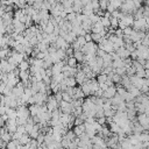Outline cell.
Returning <instances> with one entry per match:
<instances>
[{
    "label": "cell",
    "mask_w": 149,
    "mask_h": 149,
    "mask_svg": "<svg viewBox=\"0 0 149 149\" xmlns=\"http://www.w3.org/2000/svg\"><path fill=\"white\" fill-rule=\"evenodd\" d=\"M64 137L68 140V141H70V142H72L73 140H75V137H76V135H75V133L72 132V131H68L67 132V134L64 135Z\"/></svg>",
    "instance_id": "cell-34"
},
{
    "label": "cell",
    "mask_w": 149,
    "mask_h": 149,
    "mask_svg": "<svg viewBox=\"0 0 149 149\" xmlns=\"http://www.w3.org/2000/svg\"><path fill=\"white\" fill-rule=\"evenodd\" d=\"M62 99H63V101H65V103H71V101H72L71 96H69L67 92H62Z\"/></svg>",
    "instance_id": "cell-36"
},
{
    "label": "cell",
    "mask_w": 149,
    "mask_h": 149,
    "mask_svg": "<svg viewBox=\"0 0 149 149\" xmlns=\"http://www.w3.org/2000/svg\"><path fill=\"white\" fill-rule=\"evenodd\" d=\"M73 57H75V59L77 61V63H78V62H79V63H83L84 54H83L82 51H75V52H73Z\"/></svg>",
    "instance_id": "cell-26"
},
{
    "label": "cell",
    "mask_w": 149,
    "mask_h": 149,
    "mask_svg": "<svg viewBox=\"0 0 149 149\" xmlns=\"http://www.w3.org/2000/svg\"><path fill=\"white\" fill-rule=\"evenodd\" d=\"M146 96H147V97H148V99H149V92H148V93H147Z\"/></svg>",
    "instance_id": "cell-58"
},
{
    "label": "cell",
    "mask_w": 149,
    "mask_h": 149,
    "mask_svg": "<svg viewBox=\"0 0 149 149\" xmlns=\"http://www.w3.org/2000/svg\"><path fill=\"white\" fill-rule=\"evenodd\" d=\"M84 39H85L86 43H88V42H92V36H91V34H86V35L84 36Z\"/></svg>",
    "instance_id": "cell-48"
},
{
    "label": "cell",
    "mask_w": 149,
    "mask_h": 149,
    "mask_svg": "<svg viewBox=\"0 0 149 149\" xmlns=\"http://www.w3.org/2000/svg\"><path fill=\"white\" fill-rule=\"evenodd\" d=\"M67 14H70V13H73V10H72V7H69V8H64L63 10Z\"/></svg>",
    "instance_id": "cell-51"
},
{
    "label": "cell",
    "mask_w": 149,
    "mask_h": 149,
    "mask_svg": "<svg viewBox=\"0 0 149 149\" xmlns=\"http://www.w3.org/2000/svg\"><path fill=\"white\" fill-rule=\"evenodd\" d=\"M84 124V120H82L80 118H75V121H73V125L75 126H80Z\"/></svg>",
    "instance_id": "cell-44"
},
{
    "label": "cell",
    "mask_w": 149,
    "mask_h": 149,
    "mask_svg": "<svg viewBox=\"0 0 149 149\" xmlns=\"http://www.w3.org/2000/svg\"><path fill=\"white\" fill-rule=\"evenodd\" d=\"M33 97L35 98V103H36V105H39V106L44 105V103H47V99H48V95L40 93V92L35 93Z\"/></svg>",
    "instance_id": "cell-7"
},
{
    "label": "cell",
    "mask_w": 149,
    "mask_h": 149,
    "mask_svg": "<svg viewBox=\"0 0 149 149\" xmlns=\"http://www.w3.org/2000/svg\"><path fill=\"white\" fill-rule=\"evenodd\" d=\"M122 67H124V59H121V58H118V59H115V61L112 62V68H113V69L122 68ZM124 68H125V67H124Z\"/></svg>",
    "instance_id": "cell-24"
},
{
    "label": "cell",
    "mask_w": 149,
    "mask_h": 149,
    "mask_svg": "<svg viewBox=\"0 0 149 149\" xmlns=\"http://www.w3.org/2000/svg\"><path fill=\"white\" fill-rule=\"evenodd\" d=\"M63 83H64L68 87H76V85H77V82H76L75 77H68V78H64Z\"/></svg>",
    "instance_id": "cell-17"
},
{
    "label": "cell",
    "mask_w": 149,
    "mask_h": 149,
    "mask_svg": "<svg viewBox=\"0 0 149 149\" xmlns=\"http://www.w3.org/2000/svg\"><path fill=\"white\" fill-rule=\"evenodd\" d=\"M58 110L61 111L62 113H68V114H71V113H72V111H73L75 108H73V106H72V104H71V103L61 101V103H59V107H58Z\"/></svg>",
    "instance_id": "cell-6"
},
{
    "label": "cell",
    "mask_w": 149,
    "mask_h": 149,
    "mask_svg": "<svg viewBox=\"0 0 149 149\" xmlns=\"http://www.w3.org/2000/svg\"><path fill=\"white\" fill-rule=\"evenodd\" d=\"M76 18H77V14H76V13H70V14H68V16H67V21H69V22L71 23V22H73V21L76 20Z\"/></svg>",
    "instance_id": "cell-40"
},
{
    "label": "cell",
    "mask_w": 149,
    "mask_h": 149,
    "mask_svg": "<svg viewBox=\"0 0 149 149\" xmlns=\"http://www.w3.org/2000/svg\"><path fill=\"white\" fill-rule=\"evenodd\" d=\"M108 5L112 6V7L115 8V10H119V8L121 7V5H122V1H118V0H112V1L108 3Z\"/></svg>",
    "instance_id": "cell-30"
},
{
    "label": "cell",
    "mask_w": 149,
    "mask_h": 149,
    "mask_svg": "<svg viewBox=\"0 0 149 149\" xmlns=\"http://www.w3.org/2000/svg\"><path fill=\"white\" fill-rule=\"evenodd\" d=\"M96 121H97L99 125H101V126H105V124H106V118H105V116H103V118L96 119Z\"/></svg>",
    "instance_id": "cell-45"
},
{
    "label": "cell",
    "mask_w": 149,
    "mask_h": 149,
    "mask_svg": "<svg viewBox=\"0 0 149 149\" xmlns=\"http://www.w3.org/2000/svg\"><path fill=\"white\" fill-rule=\"evenodd\" d=\"M119 21H121L126 27H132L134 23V16H133V14H126L122 18V20H119Z\"/></svg>",
    "instance_id": "cell-12"
},
{
    "label": "cell",
    "mask_w": 149,
    "mask_h": 149,
    "mask_svg": "<svg viewBox=\"0 0 149 149\" xmlns=\"http://www.w3.org/2000/svg\"><path fill=\"white\" fill-rule=\"evenodd\" d=\"M12 26H13V33H16V34H22L24 31H26V26L23 23H21L18 19H13V22H12Z\"/></svg>",
    "instance_id": "cell-5"
},
{
    "label": "cell",
    "mask_w": 149,
    "mask_h": 149,
    "mask_svg": "<svg viewBox=\"0 0 149 149\" xmlns=\"http://www.w3.org/2000/svg\"><path fill=\"white\" fill-rule=\"evenodd\" d=\"M84 98H85V96H84V93H83V91H82L80 86H79V87H75L73 100H76V99H84Z\"/></svg>",
    "instance_id": "cell-20"
},
{
    "label": "cell",
    "mask_w": 149,
    "mask_h": 149,
    "mask_svg": "<svg viewBox=\"0 0 149 149\" xmlns=\"http://www.w3.org/2000/svg\"><path fill=\"white\" fill-rule=\"evenodd\" d=\"M57 149H65V148H63V147H59V148H57Z\"/></svg>",
    "instance_id": "cell-57"
},
{
    "label": "cell",
    "mask_w": 149,
    "mask_h": 149,
    "mask_svg": "<svg viewBox=\"0 0 149 149\" xmlns=\"http://www.w3.org/2000/svg\"><path fill=\"white\" fill-rule=\"evenodd\" d=\"M19 144H20L19 140H12V141H10V142L7 143L6 149H18V146H19Z\"/></svg>",
    "instance_id": "cell-25"
},
{
    "label": "cell",
    "mask_w": 149,
    "mask_h": 149,
    "mask_svg": "<svg viewBox=\"0 0 149 149\" xmlns=\"http://www.w3.org/2000/svg\"><path fill=\"white\" fill-rule=\"evenodd\" d=\"M67 65L70 67V68H76V67H77V61L75 59L73 56L68 57V59H67Z\"/></svg>",
    "instance_id": "cell-28"
},
{
    "label": "cell",
    "mask_w": 149,
    "mask_h": 149,
    "mask_svg": "<svg viewBox=\"0 0 149 149\" xmlns=\"http://www.w3.org/2000/svg\"><path fill=\"white\" fill-rule=\"evenodd\" d=\"M6 108L7 107H5V106H0V118H1L4 114H6Z\"/></svg>",
    "instance_id": "cell-49"
},
{
    "label": "cell",
    "mask_w": 149,
    "mask_h": 149,
    "mask_svg": "<svg viewBox=\"0 0 149 149\" xmlns=\"http://www.w3.org/2000/svg\"><path fill=\"white\" fill-rule=\"evenodd\" d=\"M96 121V118H86V120H85V122H87V124H93Z\"/></svg>",
    "instance_id": "cell-50"
},
{
    "label": "cell",
    "mask_w": 149,
    "mask_h": 149,
    "mask_svg": "<svg viewBox=\"0 0 149 149\" xmlns=\"http://www.w3.org/2000/svg\"><path fill=\"white\" fill-rule=\"evenodd\" d=\"M75 79L77 82V84L79 85H83L85 82H86V77H85V73L82 71V70H78L77 71V75L75 76Z\"/></svg>",
    "instance_id": "cell-13"
},
{
    "label": "cell",
    "mask_w": 149,
    "mask_h": 149,
    "mask_svg": "<svg viewBox=\"0 0 149 149\" xmlns=\"http://www.w3.org/2000/svg\"><path fill=\"white\" fill-rule=\"evenodd\" d=\"M63 10H64V8H63L62 4H61V3H57L55 6H52V7L50 8V14H51L52 18H57V16H59V13H61Z\"/></svg>",
    "instance_id": "cell-8"
},
{
    "label": "cell",
    "mask_w": 149,
    "mask_h": 149,
    "mask_svg": "<svg viewBox=\"0 0 149 149\" xmlns=\"http://www.w3.org/2000/svg\"><path fill=\"white\" fill-rule=\"evenodd\" d=\"M5 125H6V122L3 120L1 118H0V128H4V127H5Z\"/></svg>",
    "instance_id": "cell-53"
},
{
    "label": "cell",
    "mask_w": 149,
    "mask_h": 149,
    "mask_svg": "<svg viewBox=\"0 0 149 149\" xmlns=\"http://www.w3.org/2000/svg\"><path fill=\"white\" fill-rule=\"evenodd\" d=\"M46 106H47V110L52 113L54 111L58 110L59 104L56 101V99H55L54 96H50V95H49V96H48V99H47V103H46Z\"/></svg>",
    "instance_id": "cell-3"
},
{
    "label": "cell",
    "mask_w": 149,
    "mask_h": 149,
    "mask_svg": "<svg viewBox=\"0 0 149 149\" xmlns=\"http://www.w3.org/2000/svg\"><path fill=\"white\" fill-rule=\"evenodd\" d=\"M132 32H133V28L132 27H127V28H125L122 31V34H124V36H131Z\"/></svg>",
    "instance_id": "cell-39"
},
{
    "label": "cell",
    "mask_w": 149,
    "mask_h": 149,
    "mask_svg": "<svg viewBox=\"0 0 149 149\" xmlns=\"http://www.w3.org/2000/svg\"><path fill=\"white\" fill-rule=\"evenodd\" d=\"M121 103H124V99H122L120 96H118V95H115V96L111 99V104H112L113 107H116L118 105H120Z\"/></svg>",
    "instance_id": "cell-19"
},
{
    "label": "cell",
    "mask_w": 149,
    "mask_h": 149,
    "mask_svg": "<svg viewBox=\"0 0 149 149\" xmlns=\"http://www.w3.org/2000/svg\"><path fill=\"white\" fill-rule=\"evenodd\" d=\"M6 33V26L4 24V21H3V19L0 18V34H5Z\"/></svg>",
    "instance_id": "cell-41"
},
{
    "label": "cell",
    "mask_w": 149,
    "mask_h": 149,
    "mask_svg": "<svg viewBox=\"0 0 149 149\" xmlns=\"http://www.w3.org/2000/svg\"><path fill=\"white\" fill-rule=\"evenodd\" d=\"M16 132H18L19 134H21V135H23V134H27V133H26V129H24V126H18V129H16Z\"/></svg>",
    "instance_id": "cell-46"
},
{
    "label": "cell",
    "mask_w": 149,
    "mask_h": 149,
    "mask_svg": "<svg viewBox=\"0 0 149 149\" xmlns=\"http://www.w3.org/2000/svg\"><path fill=\"white\" fill-rule=\"evenodd\" d=\"M112 82H113L114 84H120V82H121V77L119 76V75H116V73H114V75H113V77H112Z\"/></svg>",
    "instance_id": "cell-42"
},
{
    "label": "cell",
    "mask_w": 149,
    "mask_h": 149,
    "mask_svg": "<svg viewBox=\"0 0 149 149\" xmlns=\"http://www.w3.org/2000/svg\"><path fill=\"white\" fill-rule=\"evenodd\" d=\"M110 131H111V133H112V134H118L119 132L121 131V128L119 127V125H116L115 122H113V121H112V122L110 124Z\"/></svg>",
    "instance_id": "cell-23"
},
{
    "label": "cell",
    "mask_w": 149,
    "mask_h": 149,
    "mask_svg": "<svg viewBox=\"0 0 149 149\" xmlns=\"http://www.w3.org/2000/svg\"><path fill=\"white\" fill-rule=\"evenodd\" d=\"M6 114L8 115V120H16V118H18L16 110H14V108H6Z\"/></svg>",
    "instance_id": "cell-18"
},
{
    "label": "cell",
    "mask_w": 149,
    "mask_h": 149,
    "mask_svg": "<svg viewBox=\"0 0 149 149\" xmlns=\"http://www.w3.org/2000/svg\"><path fill=\"white\" fill-rule=\"evenodd\" d=\"M100 22H101V24H103V27L105 28V29H108L110 27H111V22H110V19H106V18H100Z\"/></svg>",
    "instance_id": "cell-33"
},
{
    "label": "cell",
    "mask_w": 149,
    "mask_h": 149,
    "mask_svg": "<svg viewBox=\"0 0 149 149\" xmlns=\"http://www.w3.org/2000/svg\"><path fill=\"white\" fill-rule=\"evenodd\" d=\"M18 68H19L20 71H29V68H31V65H29L28 61L26 59V61H22V62L18 65Z\"/></svg>",
    "instance_id": "cell-21"
},
{
    "label": "cell",
    "mask_w": 149,
    "mask_h": 149,
    "mask_svg": "<svg viewBox=\"0 0 149 149\" xmlns=\"http://www.w3.org/2000/svg\"><path fill=\"white\" fill-rule=\"evenodd\" d=\"M54 97H55V99H56V101H57L58 104L61 103V101H63V99H62V92H57V93H55Z\"/></svg>",
    "instance_id": "cell-43"
},
{
    "label": "cell",
    "mask_w": 149,
    "mask_h": 149,
    "mask_svg": "<svg viewBox=\"0 0 149 149\" xmlns=\"http://www.w3.org/2000/svg\"><path fill=\"white\" fill-rule=\"evenodd\" d=\"M116 95V87H115V85H113V86H111V87H108L107 90L104 92V98H106V99H112L114 96Z\"/></svg>",
    "instance_id": "cell-10"
},
{
    "label": "cell",
    "mask_w": 149,
    "mask_h": 149,
    "mask_svg": "<svg viewBox=\"0 0 149 149\" xmlns=\"http://www.w3.org/2000/svg\"><path fill=\"white\" fill-rule=\"evenodd\" d=\"M1 119H3L5 122H7V121H8V115H7V114H4V115L1 116Z\"/></svg>",
    "instance_id": "cell-54"
},
{
    "label": "cell",
    "mask_w": 149,
    "mask_h": 149,
    "mask_svg": "<svg viewBox=\"0 0 149 149\" xmlns=\"http://www.w3.org/2000/svg\"><path fill=\"white\" fill-rule=\"evenodd\" d=\"M107 5H108V3H107V1H105V0H103V1H99V7H100V10H101L103 12H106V10H107Z\"/></svg>",
    "instance_id": "cell-38"
},
{
    "label": "cell",
    "mask_w": 149,
    "mask_h": 149,
    "mask_svg": "<svg viewBox=\"0 0 149 149\" xmlns=\"http://www.w3.org/2000/svg\"><path fill=\"white\" fill-rule=\"evenodd\" d=\"M5 87H6V84L3 83V82H0V96H3V93L5 91Z\"/></svg>",
    "instance_id": "cell-47"
},
{
    "label": "cell",
    "mask_w": 149,
    "mask_h": 149,
    "mask_svg": "<svg viewBox=\"0 0 149 149\" xmlns=\"http://www.w3.org/2000/svg\"><path fill=\"white\" fill-rule=\"evenodd\" d=\"M116 55L119 56V58H121V59H126V58H129V56H131V52L125 48V47H122V48H119L116 51Z\"/></svg>",
    "instance_id": "cell-11"
},
{
    "label": "cell",
    "mask_w": 149,
    "mask_h": 149,
    "mask_svg": "<svg viewBox=\"0 0 149 149\" xmlns=\"http://www.w3.org/2000/svg\"><path fill=\"white\" fill-rule=\"evenodd\" d=\"M135 76L139 77V78H144L146 77V70L143 69V67L136 69V72H135Z\"/></svg>",
    "instance_id": "cell-32"
},
{
    "label": "cell",
    "mask_w": 149,
    "mask_h": 149,
    "mask_svg": "<svg viewBox=\"0 0 149 149\" xmlns=\"http://www.w3.org/2000/svg\"><path fill=\"white\" fill-rule=\"evenodd\" d=\"M72 132L75 133L76 137H79V136H82V135L85 133V127H84V124H83V125H80V126H73V128H72Z\"/></svg>",
    "instance_id": "cell-14"
},
{
    "label": "cell",
    "mask_w": 149,
    "mask_h": 149,
    "mask_svg": "<svg viewBox=\"0 0 149 149\" xmlns=\"http://www.w3.org/2000/svg\"><path fill=\"white\" fill-rule=\"evenodd\" d=\"M76 42L80 46V48L82 47H84L85 44H86V41H85V39H84V36H77V40H76Z\"/></svg>",
    "instance_id": "cell-37"
},
{
    "label": "cell",
    "mask_w": 149,
    "mask_h": 149,
    "mask_svg": "<svg viewBox=\"0 0 149 149\" xmlns=\"http://www.w3.org/2000/svg\"><path fill=\"white\" fill-rule=\"evenodd\" d=\"M16 114L19 119H23V120H28L29 116H31V113H29V110L27 106H20L16 108Z\"/></svg>",
    "instance_id": "cell-4"
},
{
    "label": "cell",
    "mask_w": 149,
    "mask_h": 149,
    "mask_svg": "<svg viewBox=\"0 0 149 149\" xmlns=\"http://www.w3.org/2000/svg\"><path fill=\"white\" fill-rule=\"evenodd\" d=\"M5 128L7 129V132L10 134H14L16 132V129H18V124H16L15 120H8L6 122V125H5Z\"/></svg>",
    "instance_id": "cell-9"
},
{
    "label": "cell",
    "mask_w": 149,
    "mask_h": 149,
    "mask_svg": "<svg viewBox=\"0 0 149 149\" xmlns=\"http://www.w3.org/2000/svg\"><path fill=\"white\" fill-rule=\"evenodd\" d=\"M110 22H111V27L110 28H112V29H118V27H119V20L118 19H115V18H112L111 16V19H110Z\"/></svg>",
    "instance_id": "cell-31"
},
{
    "label": "cell",
    "mask_w": 149,
    "mask_h": 149,
    "mask_svg": "<svg viewBox=\"0 0 149 149\" xmlns=\"http://www.w3.org/2000/svg\"><path fill=\"white\" fill-rule=\"evenodd\" d=\"M119 11H120L121 13H124V14H132L133 12H135L136 10H135V7H134V3L132 1H125V3H122V5H121V7L119 8Z\"/></svg>",
    "instance_id": "cell-2"
},
{
    "label": "cell",
    "mask_w": 149,
    "mask_h": 149,
    "mask_svg": "<svg viewBox=\"0 0 149 149\" xmlns=\"http://www.w3.org/2000/svg\"><path fill=\"white\" fill-rule=\"evenodd\" d=\"M143 69L144 70H149V59H147V61H146V63L143 65Z\"/></svg>",
    "instance_id": "cell-52"
},
{
    "label": "cell",
    "mask_w": 149,
    "mask_h": 149,
    "mask_svg": "<svg viewBox=\"0 0 149 149\" xmlns=\"http://www.w3.org/2000/svg\"><path fill=\"white\" fill-rule=\"evenodd\" d=\"M28 110H29V113H31L32 118H35L40 114V106L39 105H31L28 107Z\"/></svg>",
    "instance_id": "cell-15"
},
{
    "label": "cell",
    "mask_w": 149,
    "mask_h": 149,
    "mask_svg": "<svg viewBox=\"0 0 149 149\" xmlns=\"http://www.w3.org/2000/svg\"><path fill=\"white\" fill-rule=\"evenodd\" d=\"M31 141H32V139L29 137L28 134H23V135L21 136V139L19 140V142H20L21 146H26V144H28V143H31Z\"/></svg>",
    "instance_id": "cell-22"
},
{
    "label": "cell",
    "mask_w": 149,
    "mask_h": 149,
    "mask_svg": "<svg viewBox=\"0 0 149 149\" xmlns=\"http://www.w3.org/2000/svg\"><path fill=\"white\" fill-rule=\"evenodd\" d=\"M54 29H55V27H54L50 22H48V24L46 26V28L43 29L42 33H46V34H48V35H51V34L54 33Z\"/></svg>",
    "instance_id": "cell-27"
},
{
    "label": "cell",
    "mask_w": 149,
    "mask_h": 149,
    "mask_svg": "<svg viewBox=\"0 0 149 149\" xmlns=\"http://www.w3.org/2000/svg\"><path fill=\"white\" fill-rule=\"evenodd\" d=\"M97 82H98V84H105L106 83V80H107V75H105V73H100V75H98L97 76Z\"/></svg>",
    "instance_id": "cell-29"
},
{
    "label": "cell",
    "mask_w": 149,
    "mask_h": 149,
    "mask_svg": "<svg viewBox=\"0 0 149 149\" xmlns=\"http://www.w3.org/2000/svg\"><path fill=\"white\" fill-rule=\"evenodd\" d=\"M97 50H98V44H96L93 42H88L84 47L80 48V51L84 55H96Z\"/></svg>",
    "instance_id": "cell-1"
},
{
    "label": "cell",
    "mask_w": 149,
    "mask_h": 149,
    "mask_svg": "<svg viewBox=\"0 0 149 149\" xmlns=\"http://www.w3.org/2000/svg\"><path fill=\"white\" fill-rule=\"evenodd\" d=\"M146 24L149 27V18H146Z\"/></svg>",
    "instance_id": "cell-56"
},
{
    "label": "cell",
    "mask_w": 149,
    "mask_h": 149,
    "mask_svg": "<svg viewBox=\"0 0 149 149\" xmlns=\"http://www.w3.org/2000/svg\"><path fill=\"white\" fill-rule=\"evenodd\" d=\"M28 135H29V137H31L32 140H36V139H37V136L40 135V126H39V125H34V127H33L32 132L29 133Z\"/></svg>",
    "instance_id": "cell-16"
},
{
    "label": "cell",
    "mask_w": 149,
    "mask_h": 149,
    "mask_svg": "<svg viewBox=\"0 0 149 149\" xmlns=\"http://www.w3.org/2000/svg\"><path fill=\"white\" fill-rule=\"evenodd\" d=\"M144 78H147V79L149 78V70H146V77Z\"/></svg>",
    "instance_id": "cell-55"
},
{
    "label": "cell",
    "mask_w": 149,
    "mask_h": 149,
    "mask_svg": "<svg viewBox=\"0 0 149 149\" xmlns=\"http://www.w3.org/2000/svg\"><path fill=\"white\" fill-rule=\"evenodd\" d=\"M114 73H116V75H119L120 77H122V76H125L126 75V68H118V69H114Z\"/></svg>",
    "instance_id": "cell-35"
}]
</instances>
